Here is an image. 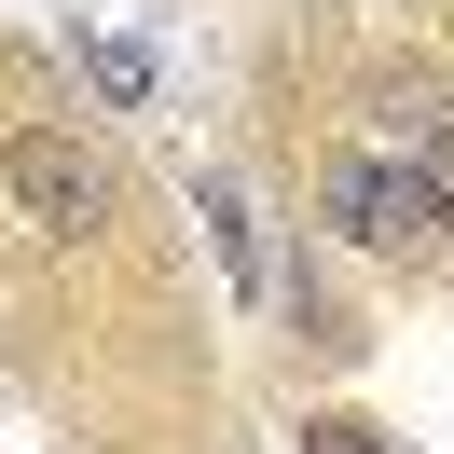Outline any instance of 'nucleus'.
Segmentation results:
<instances>
[{
    "mask_svg": "<svg viewBox=\"0 0 454 454\" xmlns=\"http://www.w3.org/2000/svg\"><path fill=\"white\" fill-rule=\"evenodd\" d=\"M0 193H14V221H28L42 248H83V234L124 207V166L83 138V124H28V138L0 152Z\"/></svg>",
    "mask_w": 454,
    "mask_h": 454,
    "instance_id": "1",
    "label": "nucleus"
},
{
    "mask_svg": "<svg viewBox=\"0 0 454 454\" xmlns=\"http://www.w3.org/2000/svg\"><path fill=\"white\" fill-rule=\"evenodd\" d=\"M317 207H331V234H344V248H413V234H441V193H427V166H413V152H344Z\"/></svg>",
    "mask_w": 454,
    "mask_h": 454,
    "instance_id": "2",
    "label": "nucleus"
},
{
    "mask_svg": "<svg viewBox=\"0 0 454 454\" xmlns=\"http://www.w3.org/2000/svg\"><path fill=\"white\" fill-rule=\"evenodd\" d=\"M193 207H207V248H221V262H234V276H262V248H248V207H234V179H207V193H193Z\"/></svg>",
    "mask_w": 454,
    "mask_h": 454,
    "instance_id": "3",
    "label": "nucleus"
},
{
    "mask_svg": "<svg viewBox=\"0 0 454 454\" xmlns=\"http://www.w3.org/2000/svg\"><path fill=\"white\" fill-rule=\"evenodd\" d=\"M399 152H413V166H427V193H441V221H454V111H427V124H413V138H399Z\"/></svg>",
    "mask_w": 454,
    "mask_h": 454,
    "instance_id": "4",
    "label": "nucleus"
},
{
    "mask_svg": "<svg viewBox=\"0 0 454 454\" xmlns=\"http://www.w3.org/2000/svg\"><path fill=\"white\" fill-rule=\"evenodd\" d=\"M303 441H317V454H372V427H303Z\"/></svg>",
    "mask_w": 454,
    "mask_h": 454,
    "instance_id": "5",
    "label": "nucleus"
}]
</instances>
